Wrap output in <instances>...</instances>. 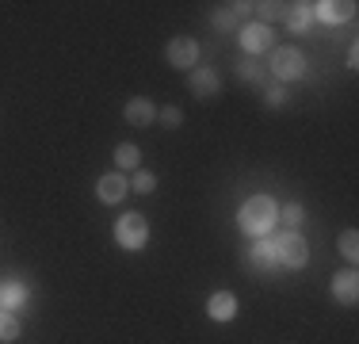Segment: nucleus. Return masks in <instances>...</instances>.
<instances>
[{
  "label": "nucleus",
  "instance_id": "obj_1",
  "mask_svg": "<svg viewBox=\"0 0 359 344\" xmlns=\"http://www.w3.org/2000/svg\"><path fill=\"white\" fill-rule=\"evenodd\" d=\"M276 222H279V206L271 195H252V199H245L241 211H237V226L249 237H268L271 230H276Z\"/></svg>",
  "mask_w": 359,
  "mask_h": 344
},
{
  "label": "nucleus",
  "instance_id": "obj_2",
  "mask_svg": "<svg viewBox=\"0 0 359 344\" xmlns=\"http://www.w3.org/2000/svg\"><path fill=\"white\" fill-rule=\"evenodd\" d=\"M111 234H115V245L118 249H126V253H138V249H145L149 245V222L142 218V214H123V218L115 222V230H111Z\"/></svg>",
  "mask_w": 359,
  "mask_h": 344
},
{
  "label": "nucleus",
  "instance_id": "obj_3",
  "mask_svg": "<svg viewBox=\"0 0 359 344\" xmlns=\"http://www.w3.org/2000/svg\"><path fill=\"white\" fill-rule=\"evenodd\" d=\"M276 260L290 272H298V268L310 264V245H306V237L298 234V230H287V234L276 237Z\"/></svg>",
  "mask_w": 359,
  "mask_h": 344
},
{
  "label": "nucleus",
  "instance_id": "obj_4",
  "mask_svg": "<svg viewBox=\"0 0 359 344\" xmlns=\"http://www.w3.org/2000/svg\"><path fill=\"white\" fill-rule=\"evenodd\" d=\"M271 77H276V84L302 81V77H306L302 50H294V46H276V50H271Z\"/></svg>",
  "mask_w": 359,
  "mask_h": 344
},
{
  "label": "nucleus",
  "instance_id": "obj_5",
  "mask_svg": "<svg viewBox=\"0 0 359 344\" xmlns=\"http://www.w3.org/2000/svg\"><path fill=\"white\" fill-rule=\"evenodd\" d=\"M237 42H241L245 54H264V50H276V31L268 27V23H245L241 31H237Z\"/></svg>",
  "mask_w": 359,
  "mask_h": 344
},
{
  "label": "nucleus",
  "instance_id": "obj_6",
  "mask_svg": "<svg viewBox=\"0 0 359 344\" xmlns=\"http://www.w3.org/2000/svg\"><path fill=\"white\" fill-rule=\"evenodd\" d=\"M165 58L172 69H195V62H199V42L191 34H176V39H168Z\"/></svg>",
  "mask_w": 359,
  "mask_h": 344
},
{
  "label": "nucleus",
  "instance_id": "obj_7",
  "mask_svg": "<svg viewBox=\"0 0 359 344\" xmlns=\"http://www.w3.org/2000/svg\"><path fill=\"white\" fill-rule=\"evenodd\" d=\"M96 195H100V203H107V206L123 203V195H130V180H126V172H107V176H100L96 180Z\"/></svg>",
  "mask_w": 359,
  "mask_h": 344
},
{
  "label": "nucleus",
  "instance_id": "obj_8",
  "mask_svg": "<svg viewBox=\"0 0 359 344\" xmlns=\"http://www.w3.org/2000/svg\"><path fill=\"white\" fill-rule=\"evenodd\" d=\"M310 12L321 23H348L355 15V4L352 0H321V4H310Z\"/></svg>",
  "mask_w": 359,
  "mask_h": 344
},
{
  "label": "nucleus",
  "instance_id": "obj_9",
  "mask_svg": "<svg viewBox=\"0 0 359 344\" xmlns=\"http://www.w3.org/2000/svg\"><path fill=\"white\" fill-rule=\"evenodd\" d=\"M187 84H191V96L195 100H215L218 92H222V81H218L215 69H191Z\"/></svg>",
  "mask_w": 359,
  "mask_h": 344
},
{
  "label": "nucleus",
  "instance_id": "obj_10",
  "mask_svg": "<svg viewBox=\"0 0 359 344\" xmlns=\"http://www.w3.org/2000/svg\"><path fill=\"white\" fill-rule=\"evenodd\" d=\"M332 298H337L340 306H355L359 303V275L352 268L332 275Z\"/></svg>",
  "mask_w": 359,
  "mask_h": 344
},
{
  "label": "nucleus",
  "instance_id": "obj_11",
  "mask_svg": "<svg viewBox=\"0 0 359 344\" xmlns=\"http://www.w3.org/2000/svg\"><path fill=\"white\" fill-rule=\"evenodd\" d=\"M207 317H210V322H233V317H237V295H229V291H215V295L207 298Z\"/></svg>",
  "mask_w": 359,
  "mask_h": 344
},
{
  "label": "nucleus",
  "instance_id": "obj_12",
  "mask_svg": "<svg viewBox=\"0 0 359 344\" xmlns=\"http://www.w3.org/2000/svg\"><path fill=\"white\" fill-rule=\"evenodd\" d=\"M123 119H126L130 126H153V119H157V107H153V100L134 96V100L123 107Z\"/></svg>",
  "mask_w": 359,
  "mask_h": 344
},
{
  "label": "nucleus",
  "instance_id": "obj_13",
  "mask_svg": "<svg viewBox=\"0 0 359 344\" xmlns=\"http://www.w3.org/2000/svg\"><path fill=\"white\" fill-rule=\"evenodd\" d=\"M249 264L256 272H276V241L271 237H256V249L249 253Z\"/></svg>",
  "mask_w": 359,
  "mask_h": 344
},
{
  "label": "nucleus",
  "instance_id": "obj_14",
  "mask_svg": "<svg viewBox=\"0 0 359 344\" xmlns=\"http://www.w3.org/2000/svg\"><path fill=\"white\" fill-rule=\"evenodd\" d=\"M142 161V150L134 142H118L115 145V172H134Z\"/></svg>",
  "mask_w": 359,
  "mask_h": 344
},
{
  "label": "nucleus",
  "instance_id": "obj_15",
  "mask_svg": "<svg viewBox=\"0 0 359 344\" xmlns=\"http://www.w3.org/2000/svg\"><path fill=\"white\" fill-rule=\"evenodd\" d=\"M0 295H4L8 314H15V310L27 306V287H23V283H0Z\"/></svg>",
  "mask_w": 359,
  "mask_h": 344
},
{
  "label": "nucleus",
  "instance_id": "obj_16",
  "mask_svg": "<svg viewBox=\"0 0 359 344\" xmlns=\"http://www.w3.org/2000/svg\"><path fill=\"white\" fill-rule=\"evenodd\" d=\"M287 27L290 31H306L313 23V12H310V4H287Z\"/></svg>",
  "mask_w": 359,
  "mask_h": 344
},
{
  "label": "nucleus",
  "instance_id": "obj_17",
  "mask_svg": "<svg viewBox=\"0 0 359 344\" xmlns=\"http://www.w3.org/2000/svg\"><path fill=\"white\" fill-rule=\"evenodd\" d=\"M12 340H20V317L0 310V344H12Z\"/></svg>",
  "mask_w": 359,
  "mask_h": 344
},
{
  "label": "nucleus",
  "instance_id": "obj_18",
  "mask_svg": "<svg viewBox=\"0 0 359 344\" xmlns=\"http://www.w3.org/2000/svg\"><path fill=\"white\" fill-rule=\"evenodd\" d=\"M237 77H241V81H249V84H264V81H268V73H264L252 58H241V62H237Z\"/></svg>",
  "mask_w": 359,
  "mask_h": 344
},
{
  "label": "nucleus",
  "instance_id": "obj_19",
  "mask_svg": "<svg viewBox=\"0 0 359 344\" xmlns=\"http://www.w3.org/2000/svg\"><path fill=\"white\" fill-rule=\"evenodd\" d=\"M302 218H306V206H302V203H287V206H279V222H283L287 230H298V226H302Z\"/></svg>",
  "mask_w": 359,
  "mask_h": 344
},
{
  "label": "nucleus",
  "instance_id": "obj_20",
  "mask_svg": "<svg viewBox=\"0 0 359 344\" xmlns=\"http://www.w3.org/2000/svg\"><path fill=\"white\" fill-rule=\"evenodd\" d=\"M340 256H344L348 264L359 260V234L355 230H344V234H340Z\"/></svg>",
  "mask_w": 359,
  "mask_h": 344
},
{
  "label": "nucleus",
  "instance_id": "obj_21",
  "mask_svg": "<svg viewBox=\"0 0 359 344\" xmlns=\"http://www.w3.org/2000/svg\"><path fill=\"white\" fill-rule=\"evenodd\" d=\"M210 23H215L218 31H233V27H237V8H233V4L218 8V12L210 15Z\"/></svg>",
  "mask_w": 359,
  "mask_h": 344
},
{
  "label": "nucleus",
  "instance_id": "obj_22",
  "mask_svg": "<svg viewBox=\"0 0 359 344\" xmlns=\"http://www.w3.org/2000/svg\"><path fill=\"white\" fill-rule=\"evenodd\" d=\"M130 192H138V195H153V192H157V176H153V172H134Z\"/></svg>",
  "mask_w": 359,
  "mask_h": 344
},
{
  "label": "nucleus",
  "instance_id": "obj_23",
  "mask_svg": "<svg viewBox=\"0 0 359 344\" xmlns=\"http://www.w3.org/2000/svg\"><path fill=\"white\" fill-rule=\"evenodd\" d=\"M283 103H287L283 84H268V88H264V107H283Z\"/></svg>",
  "mask_w": 359,
  "mask_h": 344
},
{
  "label": "nucleus",
  "instance_id": "obj_24",
  "mask_svg": "<svg viewBox=\"0 0 359 344\" xmlns=\"http://www.w3.org/2000/svg\"><path fill=\"white\" fill-rule=\"evenodd\" d=\"M157 119H161L165 126H172V131H176L180 123H184V115H180V107H161V111H157Z\"/></svg>",
  "mask_w": 359,
  "mask_h": 344
},
{
  "label": "nucleus",
  "instance_id": "obj_25",
  "mask_svg": "<svg viewBox=\"0 0 359 344\" xmlns=\"http://www.w3.org/2000/svg\"><path fill=\"white\" fill-rule=\"evenodd\" d=\"M344 62H348V69H355V65H359V50H355V46L348 50V58H344Z\"/></svg>",
  "mask_w": 359,
  "mask_h": 344
},
{
  "label": "nucleus",
  "instance_id": "obj_26",
  "mask_svg": "<svg viewBox=\"0 0 359 344\" xmlns=\"http://www.w3.org/2000/svg\"><path fill=\"white\" fill-rule=\"evenodd\" d=\"M0 310H4V295H0Z\"/></svg>",
  "mask_w": 359,
  "mask_h": 344
}]
</instances>
